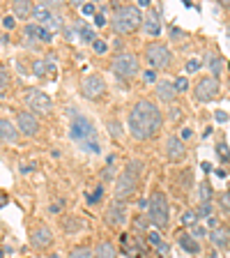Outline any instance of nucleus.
<instances>
[{"label":"nucleus","mask_w":230,"mask_h":258,"mask_svg":"<svg viewBox=\"0 0 230 258\" xmlns=\"http://www.w3.org/2000/svg\"><path fill=\"white\" fill-rule=\"evenodd\" d=\"M32 10H35V5H32V3H28V0L12 3V16H14V19H19V21H28V19L32 16Z\"/></svg>","instance_id":"obj_20"},{"label":"nucleus","mask_w":230,"mask_h":258,"mask_svg":"<svg viewBox=\"0 0 230 258\" xmlns=\"http://www.w3.org/2000/svg\"><path fill=\"white\" fill-rule=\"evenodd\" d=\"M104 224L111 226V228H120L122 224H127V210H124V205L120 203V201L106 208V212H104Z\"/></svg>","instance_id":"obj_13"},{"label":"nucleus","mask_w":230,"mask_h":258,"mask_svg":"<svg viewBox=\"0 0 230 258\" xmlns=\"http://www.w3.org/2000/svg\"><path fill=\"white\" fill-rule=\"evenodd\" d=\"M102 194H104V187H97L95 189V194H90V196H88V203H97V201H99V199H102Z\"/></svg>","instance_id":"obj_35"},{"label":"nucleus","mask_w":230,"mask_h":258,"mask_svg":"<svg viewBox=\"0 0 230 258\" xmlns=\"http://www.w3.org/2000/svg\"><path fill=\"white\" fill-rule=\"evenodd\" d=\"M209 215H212V205H209V203H200L198 217H209Z\"/></svg>","instance_id":"obj_41"},{"label":"nucleus","mask_w":230,"mask_h":258,"mask_svg":"<svg viewBox=\"0 0 230 258\" xmlns=\"http://www.w3.org/2000/svg\"><path fill=\"white\" fill-rule=\"evenodd\" d=\"M108 132L113 134V139H120V136H122V127H120L115 120H108Z\"/></svg>","instance_id":"obj_32"},{"label":"nucleus","mask_w":230,"mask_h":258,"mask_svg":"<svg viewBox=\"0 0 230 258\" xmlns=\"http://www.w3.org/2000/svg\"><path fill=\"white\" fill-rule=\"evenodd\" d=\"M16 122H19V132H21L23 136H37L39 134V120L35 113L21 111L19 118H16Z\"/></svg>","instance_id":"obj_14"},{"label":"nucleus","mask_w":230,"mask_h":258,"mask_svg":"<svg viewBox=\"0 0 230 258\" xmlns=\"http://www.w3.org/2000/svg\"><path fill=\"white\" fill-rule=\"evenodd\" d=\"M81 10H83V14H95L97 7H95V5H83Z\"/></svg>","instance_id":"obj_46"},{"label":"nucleus","mask_w":230,"mask_h":258,"mask_svg":"<svg viewBox=\"0 0 230 258\" xmlns=\"http://www.w3.org/2000/svg\"><path fill=\"white\" fill-rule=\"evenodd\" d=\"M111 26L118 35H131L143 26V12L138 5H120L113 12Z\"/></svg>","instance_id":"obj_3"},{"label":"nucleus","mask_w":230,"mask_h":258,"mask_svg":"<svg viewBox=\"0 0 230 258\" xmlns=\"http://www.w3.org/2000/svg\"><path fill=\"white\" fill-rule=\"evenodd\" d=\"M189 88V81H187V76H180V79L175 81V90H177V95H180V92H184Z\"/></svg>","instance_id":"obj_34"},{"label":"nucleus","mask_w":230,"mask_h":258,"mask_svg":"<svg viewBox=\"0 0 230 258\" xmlns=\"http://www.w3.org/2000/svg\"><path fill=\"white\" fill-rule=\"evenodd\" d=\"M221 92V83L219 79L214 76H200L193 86V95H196V102L200 104H207V102H214L216 97Z\"/></svg>","instance_id":"obj_8"},{"label":"nucleus","mask_w":230,"mask_h":258,"mask_svg":"<svg viewBox=\"0 0 230 258\" xmlns=\"http://www.w3.org/2000/svg\"><path fill=\"white\" fill-rule=\"evenodd\" d=\"M209 240H212V244H214L216 249H228L230 247V233L228 228H212L209 231Z\"/></svg>","instance_id":"obj_21"},{"label":"nucleus","mask_w":230,"mask_h":258,"mask_svg":"<svg viewBox=\"0 0 230 258\" xmlns=\"http://www.w3.org/2000/svg\"><path fill=\"white\" fill-rule=\"evenodd\" d=\"M0 21H3V19H0Z\"/></svg>","instance_id":"obj_55"},{"label":"nucleus","mask_w":230,"mask_h":258,"mask_svg":"<svg viewBox=\"0 0 230 258\" xmlns=\"http://www.w3.org/2000/svg\"><path fill=\"white\" fill-rule=\"evenodd\" d=\"M32 19H35L39 26H46V23L53 19V5H51V3H37L35 10H32Z\"/></svg>","instance_id":"obj_19"},{"label":"nucleus","mask_w":230,"mask_h":258,"mask_svg":"<svg viewBox=\"0 0 230 258\" xmlns=\"http://www.w3.org/2000/svg\"><path fill=\"white\" fill-rule=\"evenodd\" d=\"M209 258H221V256H219V253H212V256H209Z\"/></svg>","instance_id":"obj_51"},{"label":"nucleus","mask_w":230,"mask_h":258,"mask_svg":"<svg viewBox=\"0 0 230 258\" xmlns=\"http://www.w3.org/2000/svg\"><path fill=\"white\" fill-rule=\"evenodd\" d=\"M51 244H53V233H51V228L39 224L37 228L30 233V247L37 249V251H46V249H51Z\"/></svg>","instance_id":"obj_12"},{"label":"nucleus","mask_w":230,"mask_h":258,"mask_svg":"<svg viewBox=\"0 0 230 258\" xmlns=\"http://www.w3.org/2000/svg\"><path fill=\"white\" fill-rule=\"evenodd\" d=\"M26 37L28 39H39V42L48 44L51 39H53V35H51V30H46L44 26H39V23H28L26 26Z\"/></svg>","instance_id":"obj_18"},{"label":"nucleus","mask_w":230,"mask_h":258,"mask_svg":"<svg viewBox=\"0 0 230 258\" xmlns=\"http://www.w3.org/2000/svg\"><path fill=\"white\" fill-rule=\"evenodd\" d=\"M67 258H95V251L90 247H76V249H71Z\"/></svg>","instance_id":"obj_27"},{"label":"nucleus","mask_w":230,"mask_h":258,"mask_svg":"<svg viewBox=\"0 0 230 258\" xmlns=\"http://www.w3.org/2000/svg\"><path fill=\"white\" fill-rule=\"evenodd\" d=\"M214 118H216V122H225V120H228V113H225V111H216Z\"/></svg>","instance_id":"obj_45"},{"label":"nucleus","mask_w":230,"mask_h":258,"mask_svg":"<svg viewBox=\"0 0 230 258\" xmlns=\"http://www.w3.org/2000/svg\"><path fill=\"white\" fill-rule=\"evenodd\" d=\"M143 28H145V32H147L150 37H159L161 35V19H159V14H157L155 10H150L147 14L143 16Z\"/></svg>","instance_id":"obj_17"},{"label":"nucleus","mask_w":230,"mask_h":258,"mask_svg":"<svg viewBox=\"0 0 230 258\" xmlns=\"http://www.w3.org/2000/svg\"><path fill=\"white\" fill-rule=\"evenodd\" d=\"M129 134L136 141H150L161 132L164 124V113L152 99H138L129 108Z\"/></svg>","instance_id":"obj_1"},{"label":"nucleus","mask_w":230,"mask_h":258,"mask_svg":"<svg viewBox=\"0 0 230 258\" xmlns=\"http://www.w3.org/2000/svg\"><path fill=\"white\" fill-rule=\"evenodd\" d=\"M216 157H219L221 161H230V150H228V145H225V141L216 143Z\"/></svg>","instance_id":"obj_30"},{"label":"nucleus","mask_w":230,"mask_h":258,"mask_svg":"<svg viewBox=\"0 0 230 258\" xmlns=\"http://www.w3.org/2000/svg\"><path fill=\"white\" fill-rule=\"evenodd\" d=\"M177 242H180V247L189 253H198L200 251V244L196 242V237L189 235V233H180V235H177Z\"/></svg>","instance_id":"obj_24"},{"label":"nucleus","mask_w":230,"mask_h":258,"mask_svg":"<svg viewBox=\"0 0 230 258\" xmlns=\"http://www.w3.org/2000/svg\"><path fill=\"white\" fill-rule=\"evenodd\" d=\"M219 203H221V208H223L225 212H228V210H230V191H223V194H221Z\"/></svg>","instance_id":"obj_36"},{"label":"nucleus","mask_w":230,"mask_h":258,"mask_svg":"<svg viewBox=\"0 0 230 258\" xmlns=\"http://www.w3.org/2000/svg\"><path fill=\"white\" fill-rule=\"evenodd\" d=\"M95 258H118V249L111 240H102L95 247Z\"/></svg>","instance_id":"obj_22"},{"label":"nucleus","mask_w":230,"mask_h":258,"mask_svg":"<svg viewBox=\"0 0 230 258\" xmlns=\"http://www.w3.org/2000/svg\"><path fill=\"white\" fill-rule=\"evenodd\" d=\"M143 55L145 62L150 64V70H168L173 64V53L164 42H150L145 46Z\"/></svg>","instance_id":"obj_6"},{"label":"nucleus","mask_w":230,"mask_h":258,"mask_svg":"<svg viewBox=\"0 0 230 258\" xmlns=\"http://www.w3.org/2000/svg\"><path fill=\"white\" fill-rule=\"evenodd\" d=\"M111 70L118 79L131 81L140 72V64H138V58H136L134 53H118L111 62Z\"/></svg>","instance_id":"obj_7"},{"label":"nucleus","mask_w":230,"mask_h":258,"mask_svg":"<svg viewBox=\"0 0 230 258\" xmlns=\"http://www.w3.org/2000/svg\"><path fill=\"white\" fill-rule=\"evenodd\" d=\"M3 26H5L7 30H12V28L16 26V19L14 16H5V19H3Z\"/></svg>","instance_id":"obj_44"},{"label":"nucleus","mask_w":230,"mask_h":258,"mask_svg":"<svg viewBox=\"0 0 230 258\" xmlns=\"http://www.w3.org/2000/svg\"><path fill=\"white\" fill-rule=\"evenodd\" d=\"M92 48H95L97 53H106V51H108V44H106V42H102V39H97V42L92 44Z\"/></svg>","instance_id":"obj_37"},{"label":"nucleus","mask_w":230,"mask_h":258,"mask_svg":"<svg viewBox=\"0 0 230 258\" xmlns=\"http://www.w3.org/2000/svg\"><path fill=\"white\" fill-rule=\"evenodd\" d=\"M48 258H58V253H51V256H48Z\"/></svg>","instance_id":"obj_52"},{"label":"nucleus","mask_w":230,"mask_h":258,"mask_svg":"<svg viewBox=\"0 0 230 258\" xmlns=\"http://www.w3.org/2000/svg\"><path fill=\"white\" fill-rule=\"evenodd\" d=\"M180 113H182L180 108H173V111H171V118H173V120H177V118H180Z\"/></svg>","instance_id":"obj_49"},{"label":"nucleus","mask_w":230,"mask_h":258,"mask_svg":"<svg viewBox=\"0 0 230 258\" xmlns=\"http://www.w3.org/2000/svg\"><path fill=\"white\" fill-rule=\"evenodd\" d=\"M184 37H187V35H184L182 30H177V28H171V39H173V42H182Z\"/></svg>","instance_id":"obj_39"},{"label":"nucleus","mask_w":230,"mask_h":258,"mask_svg":"<svg viewBox=\"0 0 230 258\" xmlns=\"http://www.w3.org/2000/svg\"><path fill=\"white\" fill-rule=\"evenodd\" d=\"M180 221H182L187 228H193V226L198 224V212H196V210H184L182 217H180Z\"/></svg>","instance_id":"obj_26"},{"label":"nucleus","mask_w":230,"mask_h":258,"mask_svg":"<svg viewBox=\"0 0 230 258\" xmlns=\"http://www.w3.org/2000/svg\"><path fill=\"white\" fill-rule=\"evenodd\" d=\"M198 194H200V203H209V199H212V184L203 182L198 189Z\"/></svg>","instance_id":"obj_31"},{"label":"nucleus","mask_w":230,"mask_h":258,"mask_svg":"<svg viewBox=\"0 0 230 258\" xmlns=\"http://www.w3.org/2000/svg\"><path fill=\"white\" fill-rule=\"evenodd\" d=\"M198 70H200L198 60H189V62H187V72H189V74H193V72H198Z\"/></svg>","instance_id":"obj_43"},{"label":"nucleus","mask_w":230,"mask_h":258,"mask_svg":"<svg viewBox=\"0 0 230 258\" xmlns=\"http://www.w3.org/2000/svg\"><path fill=\"white\" fill-rule=\"evenodd\" d=\"M81 228H83V221L79 219V217H64L62 219V231L67 233V235H74V233H79Z\"/></svg>","instance_id":"obj_25"},{"label":"nucleus","mask_w":230,"mask_h":258,"mask_svg":"<svg viewBox=\"0 0 230 258\" xmlns=\"http://www.w3.org/2000/svg\"><path fill=\"white\" fill-rule=\"evenodd\" d=\"M60 210H62V201H58V203L51 205V212H60Z\"/></svg>","instance_id":"obj_48"},{"label":"nucleus","mask_w":230,"mask_h":258,"mask_svg":"<svg viewBox=\"0 0 230 258\" xmlns=\"http://www.w3.org/2000/svg\"><path fill=\"white\" fill-rule=\"evenodd\" d=\"M209 67H212L214 79H216V76H221V72H223V60H221L219 55H209Z\"/></svg>","instance_id":"obj_29"},{"label":"nucleus","mask_w":230,"mask_h":258,"mask_svg":"<svg viewBox=\"0 0 230 258\" xmlns=\"http://www.w3.org/2000/svg\"><path fill=\"white\" fill-rule=\"evenodd\" d=\"M164 152H166V159L173 161V164H180V161L187 159V145L177 136H168L166 145H164Z\"/></svg>","instance_id":"obj_11"},{"label":"nucleus","mask_w":230,"mask_h":258,"mask_svg":"<svg viewBox=\"0 0 230 258\" xmlns=\"http://www.w3.org/2000/svg\"><path fill=\"white\" fill-rule=\"evenodd\" d=\"M147 215H150V224H155V228L166 231L168 221H171V205H168L166 194L161 189H155L150 194V205H147Z\"/></svg>","instance_id":"obj_5"},{"label":"nucleus","mask_w":230,"mask_h":258,"mask_svg":"<svg viewBox=\"0 0 230 258\" xmlns=\"http://www.w3.org/2000/svg\"><path fill=\"white\" fill-rule=\"evenodd\" d=\"M147 240H150V244H155V247H159L161 251L166 249V247H164V244H161V237H159V233H155V231H152V233H147Z\"/></svg>","instance_id":"obj_33"},{"label":"nucleus","mask_w":230,"mask_h":258,"mask_svg":"<svg viewBox=\"0 0 230 258\" xmlns=\"http://www.w3.org/2000/svg\"><path fill=\"white\" fill-rule=\"evenodd\" d=\"M10 83H12V79H10V72H7L5 67H0V95H3V92H7V90H10Z\"/></svg>","instance_id":"obj_28"},{"label":"nucleus","mask_w":230,"mask_h":258,"mask_svg":"<svg viewBox=\"0 0 230 258\" xmlns=\"http://www.w3.org/2000/svg\"><path fill=\"white\" fill-rule=\"evenodd\" d=\"M147 219H145V217H136V228H138V231H147Z\"/></svg>","instance_id":"obj_42"},{"label":"nucleus","mask_w":230,"mask_h":258,"mask_svg":"<svg viewBox=\"0 0 230 258\" xmlns=\"http://www.w3.org/2000/svg\"><path fill=\"white\" fill-rule=\"evenodd\" d=\"M23 102L28 104L30 113H39V115H48L53 111V99L46 95L44 90H37V88H28L26 95H23Z\"/></svg>","instance_id":"obj_9"},{"label":"nucleus","mask_w":230,"mask_h":258,"mask_svg":"<svg viewBox=\"0 0 230 258\" xmlns=\"http://www.w3.org/2000/svg\"><path fill=\"white\" fill-rule=\"evenodd\" d=\"M191 136V129H182V139H189Z\"/></svg>","instance_id":"obj_50"},{"label":"nucleus","mask_w":230,"mask_h":258,"mask_svg":"<svg viewBox=\"0 0 230 258\" xmlns=\"http://www.w3.org/2000/svg\"><path fill=\"white\" fill-rule=\"evenodd\" d=\"M69 139L74 143H79L86 152L97 155L99 152V143H97V129L92 124V120H88L81 111H71L69 120Z\"/></svg>","instance_id":"obj_2"},{"label":"nucleus","mask_w":230,"mask_h":258,"mask_svg":"<svg viewBox=\"0 0 230 258\" xmlns=\"http://www.w3.org/2000/svg\"><path fill=\"white\" fill-rule=\"evenodd\" d=\"M191 184H193V173H191V168H184V171L177 173V180H175L177 191H180V194H187L189 189H191Z\"/></svg>","instance_id":"obj_23"},{"label":"nucleus","mask_w":230,"mask_h":258,"mask_svg":"<svg viewBox=\"0 0 230 258\" xmlns=\"http://www.w3.org/2000/svg\"><path fill=\"white\" fill-rule=\"evenodd\" d=\"M143 81H145V83H157L155 70H145V72H143Z\"/></svg>","instance_id":"obj_38"},{"label":"nucleus","mask_w":230,"mask_h":258,"mask_svg":"<svg viewBox=\"0 0 230 258\" xmlns=\"http://www.w3.org/2000/svg\"><path fill=\"white\" fill-rule=\"evenodd\" d=\"M228 233H230V228H228Z\"/></svg>","instance_id":"obj_54"},{"label":"nucleus","mask_w":230,"mask_h":258,"mask_svg":"<svg viewBox=\"0 0 230 258\" xmlns=\"http://www.w3.org/2000/svg\"><path fill=\"white\" fill-rule=\"evenodd\" d=\"M155 95L159 102L164 104H173L177 99V90H175V83H171V81H157V88H155Z\"/></svg>","instance_id":"obj_15"},{"label":"nucleus","mask_w":230,"mask_h":258,"mask_svg":"<svg viewBox=\"0 0 230 258\" xmlns=\"http://www.w3.org/2000/svg\"><path fill=\"white\" fill-rule=\"evenodd\" d=\"M104 23H106V19H104V14H97V16H95V26H99V28H102Z\"/></svg>","instance_id":"obj_47"},{"label":"nucleus","mask_w":230,"mask_h":258,"mask_svg":"<svg viewBox=\"0 0 230 258\" xmlns=\"http://www.w3.org/2000/svg\"><path fill=\"white\" fill-rule=\"evenodd\" d=\"M138 184H140V161H131L115 180V199L120 203L134 199L136 191H138Z\"/></svg>","instance_id":"obj_4"},{"label":"nucleus","mask_w":230,"mask_h":258,"mask_svg":"<svg viewBox=\"0 0 230 258\" xmlns=\"http://www.w3.org/2000/svg\"><path fill=\"white\" fill-rule=\"evenodd\" d=\"M228 39H230V26H228Z\"/></svg>","instance_id":"obj_53"},{"label":"nucleus","mask_w":230,"mask_h":258,"mask_svg":"<svg viewBox=\"0 0 230 258\" xmlns=\"http://www.w3.org/2000/svg\"><path fill=\"white\" fill-rule=\"evenodd\" d=\"M191 233H193V237H196V240H200V237H205V235H207V231H205L203 226H198V224H196V226H193V228H191Z\"/></svg>","instance_id":"obj_40"},{"label":"nucleus","mask_w":230,"mask_h":258,"mask_svg":"<svg viewBox=\"0 0 230 258\" xmlns=\"http://www.w3.org/2000/svg\"><path fill=\"white\" fill-rule=\"evenodd\" d=\"M19 136H21V132H19V127L14 122L0 118V143H16Z\"/></svg>","instance_id":"obj_16"},{"label":"nucleus","mask_w":230,"mask_h":258,"mask_svg":"<svg viewBox=\"0 0 230 258\" xmlns=\"http://www.w3.org/2000/svg\"><path fill=\"white\" fill-rule=\"evenodd\" d=\"M81 95L86 99H92V102L102 99L106 95V81L99 74H86L81 79Z\"/></svg>","instance_id":"obj_10"}]
</instances>
